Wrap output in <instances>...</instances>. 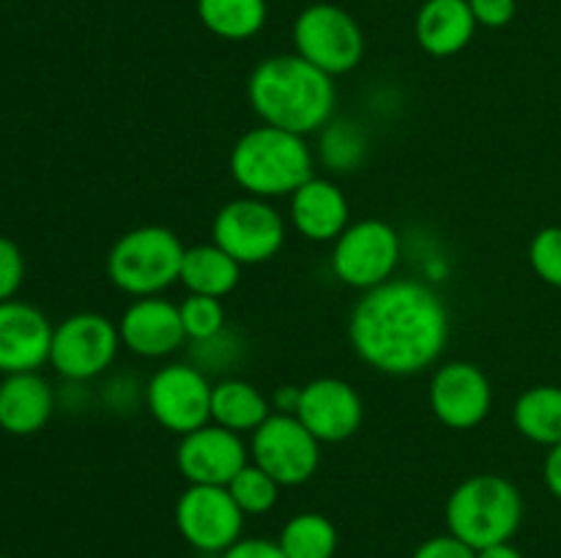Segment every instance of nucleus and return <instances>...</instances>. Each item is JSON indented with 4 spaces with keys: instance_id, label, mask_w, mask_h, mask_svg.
<instances>
[{
    "instance_id": "f257e3e1",
    "label": "nucleus",
    "mask_w": 561,
    "mask_h": 558,
    "mask_svg": "<svg viewBox=\"0 0 561 558\" xmlns=\"http://www.w3.org/2000/svg\"><path fill=\"white\" fill-rule=\"evenodd\" d=\"M348 342L381 375H420L447 350L449 310L427 282L392 277L356 301L348 317Z\"/></svg>"
},
{
    "instance_id": "f03ea898",
    "label": "nucleus",
    "mask_w": 561,
    "mask_h": 558,
    "mask_svg": "<svg viewBox=\"0 0 561 558\" xmlns=\"http://www.w3.org/2000/svg\"><path fill=\"white\" fill-rule=\"evenodd\" d=\"M247 102L257 118L294 135H318L337 107L334 77L296 53L263 58L247 80Z\"/></svg>"
},
{
    "instance_id": "7ed1b4c3",
    "label": "nucleus",
    "mask_w": 561,
    "mask_h": 558,
    "mask_svg": "<svg viewBox=\"0 0 561 558\" xmlns=\"http://www.w3.org/2000/svg\"><path fill=\"white\" fill-rule=\"evenodd\" d=\"M228 167L247 195L274 200L290 197L316 175V153L301 135L263 124L236 140Z\"/></svg>"
},
{
    "instance_id": "20e7f679",
    "label": "nucleus",
    "mask_w": 561,
    "mask_h": 558,
    "mask_svg": "<svg viewBox=\"0 0 561 558\" xmlns=\"http://www.w3.org/2000/svg\"><path fill=\"white\" fill-rule=\"evenodd\" d=\"M524 496L518 485L499 474H474L447 498V531L474 550L513 542L524 523Z\"/></svg>"
},
{
    "instance_id": "39448f33",
    "label": "nucleus",
    "mask_w": 561,
    "mask_h": 558,
    "mask_svg": "<svg viewBox=\"0 0 561 558\" xmlns=\"http://www.w3.org/2000/svg\"><path fill=\"white\" fill-rule=\"evenodd\" d=\"M186 246L162 224H142L121 235L107 252L110 282L126 295H162L181 277Z\"/></svg>"
},
{
    "instance_id": "423d86ee",
    "label": "nucleus",
    "mask_w": 561,
    "mask_h": 558,
    "mask_svg": "<svg viewBox=\"0 0 561 558\" xmlns=\"http://www.w3.org/2000/svg\"><path fill=\"white\" fill-rule=\"evenodd\" d=\"M294 53L329 77L354 71L365 58V31L348 9L337 3H310L296 14Z\"/></svg>"
},
{
    "instance_id": "0eeeda50",
    "label": "nucleus",
    "mask_w": 561,
    "mask_h": 558,
    "mask_svg": "<svg viewBox=\"0 0 561 558\" xmlns=\"http://www.w3.org/2000/svg\"><path fill=\"white\" fill-rule=\"evenodd\" d=\"M285 219L277 208L261 197H236L225 202L211 224V241L219 249L228 252L239 266H257L268 263L283 252Z\"/></svg>"
},
{
    "instance_id": "6e6552de",
    "label": "nucleus",
    "mask_w": 561,
    "mask_h": 558,
    "mask_svg": "<svg viewBox=\"0 0 561 558\" xmlns=\"http://www.w3.org/2000/svg\"><path fill=\"white\" fill-rule=\"evenodd\" d=\"M211 392L214 383L201 367L173 361L148 377L142 403L162 430L186 435L211 421Z\"/></svg>"
},
{
    "instance_id": "1a4fd4ad",
    "label": "nucleus",
    "mask_w": 561,
    "mask_h": 558,
    "mask_svg": "<svg viewBox=\"0 0 561 558\" xmlns=\"http://www.w3.org/2000/svg\"><path fill=\"white\" fill-rule=\"evenodd\" d=\"M121 348L118 323L99 312H77L53 328L49 364L64 381L85 383L104 375Z\"/></svg>"
},
{
    "instance_id": "9d476101",
    "label": "nucleus",
    "mask_w": 561,
    "mask_h": 558,
    "mask_svg": "<svg viewBox=\"0 0 561 558\" xmlns=\"http://www.w3.org/2000/svg\"><path fill=\"white\" fill-rule=\"evenodd\" d=\"M403 244L398 230L383 219H359L343 230L332 246V274L354 290H373L389 282L398 268Z\"/></svg>"
},
{
    "instance_id": "9b49d317",
    "label": "nucleus",
    "mask_w": 561,
    "mask_h": 558,
    "mask_svg": "<svg viewBox=\"0 0 561 558\" xmlns=\"http://www.w3.org/2000/svg\"><path fill=\"white\" fill-rule=\"evenodd\" d=\"M250 460L283 487H299L310 481L321 465V441L301 425L296 414L274 410L252 432Z\"/></svg>"
},
{
    "instance_id": "f8f14e48",
    "label": "nucleus",
    "mask_w": 561,
    "mask_h": 558,
    "mask_svg": "<svg viewBox=\"0 0 561 558\" xmlns=\"http://www.w3.org/2000/svg\"><path fill=\"white\" fill-rule=\"evenodd\" d=\"M244 518L228 487L217 485H190L173 509L175 528L186 545L211 556H222L241 539Z\"/></svg>"
},
{
    "instance_id": "ddd939ff",
    "label": "nucleus",
    "mask_w": 561,
    "mask_h": 558,
    "mask_svg": "<svg viewBox=\"0 0 561 558\" xmlns=\"http://www.w3.org/2000/svg\"><path fill=\"white\" fill-rule=\"evenodd\" d=\"M427 403L433 416L449 430H474L491 416V377L474 361H447L433 372Z\"/></svg>"
},
{
    "instance_id": "4468645a",
    "label": "nucleus",
    "mask_w": 561,
    "mask_h": 558,
    "mask_svg": "<svg viewBox=\"0 0 561 558\" xmlns=\"http://www.w3.org/2000/svg\"><path fill=\"white\" fill-rule=\"evenodd\" d=\"M247 463L250 446L241 441L239 432L225 430L214 421L181 435L175 449V468L190 485L228 487Z\"/></svg>"
},
{
    "instance_id": "2eb2a0df",
    "label": "nucleus",
    "mask_w": 561,
    "mask_h": 558,
    "mask_svg": "<svg viewBox=\"0 0 561 558\" xmlns=\"http://www.w3.org/2000/svg\"><path fill=\"white\" fill-rule=\"evenodd\" d=\"M296 416L321 443H343L359 432L365 399L343 377H316L301 386Z\"/></svg>"
},
{
    "instance_id": "dca6fc26",
    "label": "nucleus",
    "mask_w": 561,
    "mask_h": 558,
    "mask_svg": "<svg viewBox=\"0 0 561 558\" xmlns=\"http://www.w3.org/2000/svg\"><path fill=\"white\" fill-rule=\"evenodd\" d=\"M121 345L140 359H168L186 342L179 304L164 295L135 299L118 321Z\"/></svg>"
},
{
    "instance_id": "f3484780",
    "label": "nucleus",
    "mask_w": 561,
    "mask_h": 558,
    "mask_svg": "<svg viewBox=\"0 0 561 558\" xmlns=\"http://www.w3.org/2000/svg\"><path fill=\"white\" fill-rule=\"evenodd\" d=\"M53 323L27 301H0V372H38L49 361Z\"/></svg>"
},
{
    "instance_id": "a211bd4d",
    "label": "nucleus",
    "mask_w": 561,
    "mask_h": 558,
    "mask_svg": "<svg viewBox=\"0 0 561 558\" xmlns=\"http://www.w3.org/2000/svg\"><path fill=\"white\" fill-rule=\"evenodd\" d=\"M288 217L301 239L334 244L351 224V206L345 191L332 178L312 175L288 197Z\"/></svg>"
},
{
    "instance_id": "6ab92c4d",
    "label": "nucleus",
    "mask_w": 561,
    "mask_h": 558,
    "mask_svg": "<svg viewBox=\"0 0 561 558\" xmlns=\"http://www.w3.org/2000/svg\"><path fill=\"white\" fill-rule=\"evenodd\" d=\"M469 0H425L414 16V38L431 58H453L463 53L477 33Z\"/></svg>"
},
{
    "instance_id": "aec40b11",
    "label": "nucleus",
    "mask_w": 561,
    "mask_h": 558,
    "mask_svg": "<svg viewBox=\"0 0 561 558\" xmlns=\"http://www.w3.org/2000/svg\"><path fill=\"white\" fill-rule=\"evenodd\" d=\"M55 414V392L38 372H16L0 381V430L27 438L42 432Z\"/></svg>"
},
{
    "instance_id": "412c9836",
    "label": "nucleus",
    "mask_w": 561,
    "mask_h": 558,
    "mask_svg": "<svg viewBox=\"0 0 561 558\" xmlns=\"http://www.w3.org/2000/svg\"><path fill=\"white\" fill-rule=\"evenodd\" d=\"M274 414L272 399L250 381L222 377L211 392V421L230 432H255Z\"/></svg>"
},
{
    "instance_id": "4be33fe9",
    "label": "nucleus",
    "mask_w": 561,
    "mask_h": 558,
    "mask_svg": "<svg viewBox=\"0 0 561 558\" xmlns=\"http://www.w3.org/2000/svg\"><path fill=\"white\" fill-rule=\"evenodd\" d=\"M241 266L219 249L217 244H197L184 252L181 260V277L179 282L184 284L190 293L195 295H211V299H225L239 288Z\"/></svg>"
},
{
    "instance_id": "5701e85b",
    "label": "nucleus",
    "mask_w": 561,
    "mask_h": 558,
    "mask_svg": "<svg viewBox=\"0 0 561 558\" xmlns=\"http://www.w3.org/2000/svg\"><path fill=\"white\" fill-rule=\"evenodd\" d=\"M513 425L537 446L551 449L561 443V386L540 383L518 394L513 405Z\"/></svg>"
},
{
    "instance_id": "b1692460",
    "label": "nucleus",
    "mask_w": 561,
    "mask_h": 558,
    "mask_svg": "<svg viewBox=\"0 0 561 558\" xmlns=\"http://www.w3.org/2000/svg\"><path fill=\"white\" fill-rule=\"evenodd\" d=\"M201 25L222 42H247L268 22L266 0H195Z\"/></svg>"
},
{
    "instance_id": "393cba45",
    "label": "nucleus",
    "mask_w": 561,
    "mask_h": 558,
    "mask_svg": "<svg viewBox=\"0 0 561 558\" xmlns=\"http://www.w3.org/2000/svg\"><path fill=\"white\" fill-rule=\"evenodd\" d=\"M367 153H370V140L356 120L332 118L318 131L316 159L332 175H348L359 170Z\"/></svg>"
},
{
    "instance_id": "a878e982",
    "label": "nucleus",
    "mask_w": 561,
    "mask_h": 558,
    "mask_svg": "<svg viewBox=\"0 0 561 558\" xmlns=\"http://www.w3.org/2000/svg\"><path fill=\"white\" fill-rule=\"evenodd\" d=\"M277 542L288 558H334L340 534L327 514L299 512L283 525Z\"/></svg>"
},
{
    "instance_id": "bb28decb",
    "label": "nucleus",
    "mask_w": 561,
    "mask_h": 558,
    "mask_svg": "<svg viewBox=\"0 0 561 558\" xmlns=\"http://www.w3.org/2000/svg\"><path fill=\"white\" fill-rule=\"evenodd\" d=\"M279 490H283V485L274 476H268L261 465L252 463V460L228 485V492L233 496V501L239 503V509L244 514L272 512L279 501Z\"/></svg>"
},
{
    "instance_id": "cd10ccee",
    "label": "nucleus",
    "mask_w": 561,
    "mask_h": 558,
    "mask_svg": "<svg viewBox=\"0 0 561 558\" xmlns=\"http://www.w3.org/2000/svg\"><path fill=\"white\" fill-rule=\"evenodd\" d=\"M181 323H184L186 339L192 342H203L228 328V312H225L222 299H211V295H195L190 293L179 304Z\"/></svg>"
},
{
    "instance_id": "c85d7f7f",
    "label": "nucleus",
    "mask_w": 561,
    "mask_h": 558,
    "mask_svg": "<svg viewBox=\"0 0 561 558\" xmlns=\"http://www.w3.org/2000/svg\"><path fill=\"white\" fill-rule=\"evenodd\" d=\"M529 263L542 282L561 290V224L537 230L529 244Z\"/></svg>"
},
{
    "instance_id": "c756f323",
    "label": "nucleus",
    "mask_w": 561,
    "mask_h": 558,
    "mask_svg": "<svg viewBox=\"0 0 561 558\" xmlns=\"http://www.w3.org/2000/svg\"><path fill=\"white\" fill-rule=\"evenodd\" d=\"M25 279V257L11 239L0 235V301L14 299Z\"/></svg>"
},
{
    "instance_id": "7c9ffc66",
    "label": "nucleus",
    "mask_w": 561,
    "mask_h": 558,
    "mask_svg": "<svg viewBox=\"0 0 561 558\" xmlns=\"http://www.w3.org/2000/svg\"><path fill=\"white\" fill-rule=\"evenodd\" d=\"M192 345H195L197 350L195 367H201L206 375L208 370H228L236 359V350H239L233 345V337H230L228 328H225L222 334H217V337L203 339V342H192Z\"/></svg>"
},
{
    "instance_id": "2f4dec72",
    "label": "nucleus",
    "mask_w": 561,
    "mask_h": 558,
    "mask_svg": "<svg viewBox=\"0 0 561 558\" xmlns=\"http://www.w3.org/2000/svg\"><path fill=\"white\" fill-rule=\"evenodd\" d=\"M477 25L488 31H502L518 14V0H469Z\"/></svg>"
},
{
    "instance_id": "473e14b6",
    "label": "nucleus",
    "mask_w": 561,
    "mask_h": 558,
    "mask_svg": "<svg viewBox=\"0 0 561 558\" xmlns=\"http://www.w3.org/2000/svg\"><path fill=\"white\" fill-rule=\"evenodd\" d=\"M411 558H477V550L447 531L422 542Z\"/></svg>"
},
{
    "instance_id": "72a5a7b5",
    "label": "nucleus",
    "mask_w": 561,
    "mask_h": 558,
    "mask_svg": "<svg viewBox=\"0 0 561 558\" xmlns=\"http://www.w3.org/2000/svg\"><path fill=\"white\" fill-rule=\"evenodd\" d=\"M219 558H288V556L283 553L279 542L261 539V536H250V539L241 536V539L236 542L233 547H228Z\"/></svg>"
},
{
    "instance_id": "f704fd0d",
    "label": "nucleus",
    "mask_w": 561,
    "mask_h": 558,
    "mask_svg": "<svg viewBox=\"0 0 561 558\" xmlns=\"http://www.w3.org/2000/svg\"><path fill=\"white\" fill-rule=\"evenodd\" d=\"M542 479H546L548 492L561 501V443L548 449L546 460H542Z\"/></svg>"
},
{
    "instance_id": "c9c22d12",
    "label": "nucleus",
    "mask_w": 561,
    "mask_h": 558,
    "mask_svg": "<svg viewBox=\"0 0 561 558\" xmlns=\"http://www.w3.org/2000/svg\"><path fill=\"white\" fill-rule=\"evenodd\" d=\"M299 397H301V386H279L277 392H274L272 408L277 410V414H296V408H299Z\"/></svg>"
},
{
    "instance_id": "e433bc0d",
    "label": "nucleus",
    "mask_w": 561,
    "mask_h": 558,
    "mask_svg": "<svg viewBox=\"0 0 561 558\" xmlns=\"http://www.w3.org/2000/svg\"><path fill=\"white\" fill-rule=\"evenodd\" d=\"M477 558H524V553H520L513 542H499V545L477 550Z\"/></svg>"
},
{
    "instance_id": "4c0bfd02",
    "label": "nucleus",
    "mask_w": 561,
    "mask_h": 558,
    "mask_svg": "<svg viewBox=\"0 0 561 558\" xmlns=\"http://www.w3.org/2000/svg\"><path fill=\"white\" fill-rule=\"evenodd\" d=\"M0 558H9V556H0Z\"/></svg>"
}]
</instances>
